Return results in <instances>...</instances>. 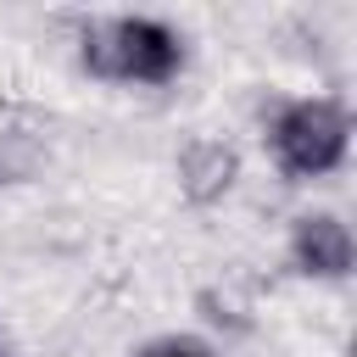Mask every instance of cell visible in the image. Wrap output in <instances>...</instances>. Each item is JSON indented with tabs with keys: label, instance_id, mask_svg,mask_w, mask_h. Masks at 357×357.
Here are the masks:
<instances>
[{
	"label": "cell",
	"instance_id": "5",
	"mask_svg": "<svg viewBox=\"0 0 357 357\" xmlns=\"http://www.w3.org/2000/svg\"><path fill=\"white\" fill-rule=\"evenodd\" d=\"M134 357H218V346L201 340V335H156V340H145Z\"/></svg>",
	"mask_w": 357,
	"mask_h": 357
},
{
	"label": "cell",
	"instance_id": "1",
	"mask_svg": "<svg viewBox=\"0 0 357 357\" xmlns=\"http://www.w3.org/2000/svg\"><path fill=\"white\" fill-rule=\"evenodd\" d=\"M78 67L100 84H134V89H167L190 67V45L167 17H89L78 28Z\"/></svg>",
	"mask_w": 357,
	"mask_h": 357
},
{
	"label": "cell",
	"instance_id": "2",
	"mask_svg": "<svg viewBox=\"0 0 357 357\" xmlns=\"http://www.w3.org/2000/svg\"><path fill=\"white\" fill-rule=\"evenodd\" d=\"M268 156L290 184H312L346 167L351 156V112L335 95H296L268 117Z\"/></svg>",
	"mask_w": 357,
	"mask_h": 357
},
{
	"label": "cell",
	"instance_id": "3",
	"mask_svg": "<svg viewBox=\"0 0 357 357\" xmlns=\"http://www.w3.org/2000/svg\"><path fill=\"white\" fill-rule=\"evenodd\" d=\"M290 268L301 279H318V284H346L351 268H357V240H351V223L340 212H301L290 223Z\"/></svg>",
	"mask_w": 357,
	"mask_h": 357
},
{
	"label": "cell",
	"instance_id": "4",
	"mask_svg": "<svg viewBox=\"0 0 357 357\" xmlns=\"http://www.w3.org/2000/svg\"><path fill=\"white\" fill-rule=\"evenodd\" d=\"M234 178H240V151H234V145H223V139H212V134H195V139L178 151V190H184L190 206L223 201V195L234 190Z\"/></svg>",
	"mask_w": 357,
	"mask_h": 357
}]
</instances>
